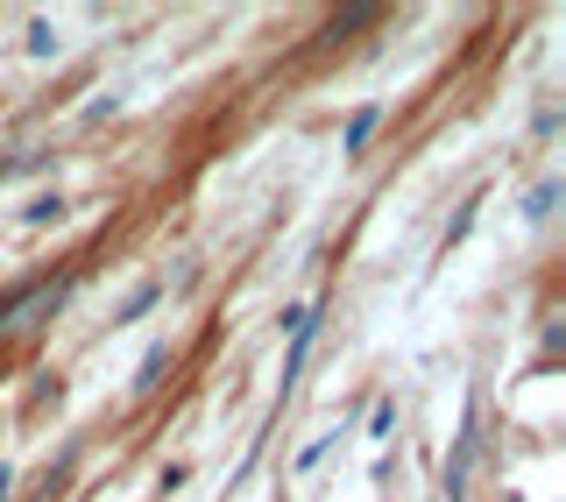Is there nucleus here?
Returning <instances> with one entry per match:
<instances>
[{"mask_svg":"<svg viewBox=\"0 0 566 502\" xmlns=\"http://www.w3.org/2000/svg\"><path fill=\"white\" fill-rule=\"evenodd\" d=\"M368 135H376V106H361V114H354V121H347V149H361V142H368Z\"/></svg>","mask_w":566,"mask_h":502,"instance_id":"1","label":"nucleus"},{"mask_svg":"<svg viewBox=\"0 0 566 502\" xmlns=\"http://www.w3.org/2000/svg\"><path fill=\"white\" fill-rule=\"evenodd\" d=\"M29 50H35V57H50V50H57V35H50V22H35V29H29Z\"/></svg>","mask_w":566,"mask_h":502,"instance_id":"2","label":"nucleus"}]
</instances>
